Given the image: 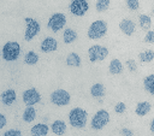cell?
<instances>
[{
  "label": "cell",
  "instance_id": "cell-28",
  "mask_svg": "<svg viewBox=\"0 0 154 136\" xmlns=\"http://www.w3.org/2000/svg\"><path fill=\"white\" fill-rule=\"evenodd\" d=\"M126 111V105L124 102H117L116 106H114V112L118 113V114H122Z\"/></svg>",
  "mask_w": 154,
  "mask_h": 136
},
{
  "label": "cell",
  "instance_id": "cell-2",
  "mask_svg": "<svg viewBox=\"0 0 154 136\" xmlns=\"http://www.w3.org/2000/svg\"><path fill=\"white\" fill-rule=\"evenodd\" d=\"M19 53H20V46L16 41L6 42L2 47V58L7 61H13L18 59Z\"/></svg>",
  "mask_w": 154,
  "mask_h": 136
},
{
  "label": "cell",
  "instance_id": "cell-35",
  "mask_svg": "<svg viewBox=\"0 0 154 136\" xmlns=\"http://www.w3.org/2000/svg\"><path fill=\"white\" fill-rule=\"evenodd\" d=\"M152 13H153V14H154V7H153V10H152Z\"/></svg>",
  "mask_w": 154,
  "mask_h": 136
},
{
  "label": "cell",
  "instance_id": "cell-11",
  "mask_svg": "<svg viewBox=\"0 0 154 136\" xmlns=\"http://www.w3.org/2000/svg\"><path fill=\"white\" fill-rule=\"evenodd\" d=\"M41 51L43 53H48V52H54L57 51L58 48V42L54 37H46L42 42H41V46H40Z\"/></svg>",
  "mask_w": 154,
  "mask_h": 136
},
{
  "label": "cell",
  "instance_id": "cell-6",
  "mask_svg": "<svg viewBox=\"0 0 154 136\" xmlns=\"http://www.w3.org/2000/svg\"><path fill=\"white\" fill-rule=\"evenodd\" d=\"M24 20H25V25H26L25 32H24V39H25L26 41H31V40L38 34V31H40V29H41L40 23H38L36 19L30 18V17H26Z\"/></svg>",
  "mask_w": 154,
  "mask_h": 136
},
{
  "label": "cell",
  "instance_id": "cell-13",
  "mask_svg": "<svg viewBox=\"0 0 154 136\" xmlns=\"http://www.w3.org/2000/svg\"><path fill=\"white\" fill-rule=\"evenodd\" d=\"M16 97H17V95H16V91L13 89H6L1 94V101L6 106H11L16 101Z\"/></svg>",
  "mask_w": 154,
  "mask_h": 136
},
{
  "label": "cell",
  "instance_id": "cell-32",
  "mask_svg": "<svg viewBox=\"0 0 154 136\" xmlns=\"http://www.w3.org/2000/svg\"><path fill=\"white\" fill-rule=\"evenodd\" d=\"M120 134H122L123 136H134V132H132L130 129H128V128H123V129L120 130Z\"/></svg>",
  "mask_w": 154,
  "mask_h": 136
},
{
  "label": "cell",
  "instance_id": "cell-29",
  "mask_svg": "<svg viewBox=\"0 0 154 136\" xmlns=\"http://www.w3.org/2000/svg\"><path fill=\"white\" fill-rule=\"evenodd\" d=\"M125 65H126V67L129 69V71H131V72L136 71V69H137V64H136L135 59H128L126 63H125Z\"/></svg>",
  "mask_w": 154,
  "mask_h": 136
},
{
  "label": "cell",
  "instance_id": "cell-33",
  "mask_svg": "<svg viewBox=\"0 0 154 136\" xmlns=\"http://www.w3.org/2000/svg\"><path fill=\"white\" fill-rule=\"evenodd\" d=\"M6 125V117L4 114H0V128H4Z\"/></svg>",
  "mask_w": 154,
  "mask_h": 136
},
{
  "label": "cell",
  "instance_id": "cell-14",
  "mask_svg": "<svg viewBox=\"0 0 154 136\" xmlns=\"http://www.w3.org/2000/svg\"><path fill=\"white\" fill-rule=\"evenodd\" d=\"M51 129H52V131H53L55 135L61 136V135H64L65 131H66V124H65L64 120L58 119V120H54V122H53V124L51 125Z\"/></svg>",
  "mask_w": 154,
  "mask_h": 136
},
{
  "label": "cell",
  "instance_id": "cell-10",
  "mask_svg": "<svg viewBox=\"0 0 154 136\" xmlns=\"http://www.w3.org/2000/svg\"><path fill=\"white\" fill-rule=\"evenodd\" d=\"M41 101V94L35 88H29L23 93V102L26 106H32Z\"/></svg>",
  "mask_w": 154,
  "mask_h": 136
},
{
  "label": "cell",
  "instance_id": "cell-19",
  "mask_svg": "<svg viewBox=\"0 0 154 136\" xmlns=\"http://www.w3.org/2000/svg\"><path fill=\"white\" fill-rule=\"evenodd\" d=\"M143 87H144V89L149 94L154 95V73L148 75V76L144 77V79H143Z\"/></svg>",
  "mask_w": 154,
  "mask_h": 136
},
{
  "label": "cell",
  "instance_id": "cell-31",
  "mask_svg": "<svg viewBox=\"0 0 154 136\" xmlns=\"http://www.w3.org/2000/svg\"><path fill=\"white\" fill-rule=\"evenodd\" d=\"M2 136H23V135H22V132H20L19 130H17V129H10V130H7L6 132H4Z\"/></svg>",
  "mask_w": 154,
  "mask_h": 136
},
{
  "label": "cell",
  "instance_id": "cell-24",
  "mask_svg": "<svg viewBox=\"0 0 154 136\" xmlns=\"http://www.w3.org/2000/svg\"><path fill=\"white\" fill-rule=\"evenodd\" d=\"M37 61H38V55L34 51H29L24 55V63L28 65H35Z\"/></svg>",
  "mask_w": 154,
  "mask_h": 136
},
{
  "label": "cell",
  "instance_id": "cell-17",
  "mask_svg": "<svg viewBox=\"0 0 154 136\" xmlns=\"http://www.w3.org/2000/svg\"><path fill=\"white\" fill-rule=\"evenodd\" d=\"M30 132H31L32 136H46L48 134V125H46L43 123L36 124L31 128Z\"/></svg>",
  "mask_w": 154,
  "mask_h": 136
},
{
  "label": "cell",
  "instance_id": "cell-4",
  "mask_svg": "<svg viewBox=\"0 0 154 136\" xmlns=\"http://www.w3.org/2000/svg\"><path fill=\"white\" fill-rule=\"evenodd\" d=\"M109 122V113L106 110H99L91 118V128L94 130H101Z\"/></svg>",
  "mask_w": 154,
  "mask_h": 136
},
{
  "label": "cell",
  "instance_id": "cell-9",
  "mask_svg": "<svg viewBox=\"0 0 154 136\" xmlns=\"http://www.w3.org/2000/svg\"><path fill=\"white\" fill-rule=\"evenodd\" d=\"M89 10V4L87 0H72L70 4V12L73 16L82 17Z\"/></svg>",
  "mask_w": 154,
  "mask_h": 136
},
{
  "label": "cell",
  "instance_id": "cell-27",
  "mask_svg": "<svg viewBox=\"0 0 154 136\" xmlns=\"http://www.w3.org/2000/svg\"><path fill=\"white\" fill-rule=\"evenodd\" d=\"M126 6L129 10L136 11L140 7V2H138V0H126Z\"/></svg>",
  "mask_w": 154,
  "mask_h": 136
},
{
  "label": "cell",
  "instance_id": "cell-30",
  "mask_svg": "<svg viewBox=\"0 0 154 136\" xmlns=\"http://www.w3.org/2000/svg\"><path fill=\"white\" fill-rule=\"evenodd\" d=\"M143 41L146 43H154V30H148Z\"/></svg>",
  "mask_w": 154,
  "mask_h": 136
},
{
  "label": "cell",
  "instance_id": "cell-22",
  "mask_svg": "<svg viewBox=\"0 0 154 136\" xmlns=\"http://www.w3.org/2000/svg\"><path fill=\"white\" fill-rule=\"evenodd\" d=\"M138 23L142 30H149L150 25H152V19L148 14H141L138 17Z\"/></svg>",
  "mask_w": 154,
  "mask_h": 136
},
{
  "label": "cell",
  "instance_id": "cell-20",
  "mask_svg": "<svg viewBox=\"0 0 154 136\" xmlns=\"http://www.w3.org/2000/svg\"><path fill=\"white\" fill-rule=\"evenodd\" d=\"M36 118V110L32 106H28L23 112V120L26 123H31Z\"/></svg>",
  "mask_w": 154,
  "mask_h": 136
},
{
  "label": "cell",
  "instance_id": "cell-15",
  "mask_svg": "<svg viewBox=\"0 0 154 136\" xmlns=\"http://www.w3.org/2000/svg\"><path fill=\"white\" fill-rule=\"evenodd\" d=\"M150 110H152V105L148 101H141L136 105L135 112L137 116H146L150 112Z\"/></svg>",
  "mask_w": 154,
  "mask_h": 136
},
{
  "label": "cell",
  "instance_id": "cell-5",
  "mask_svg": "<svg viewBox=\"0 0 154 136\" xmlns=\"http://www.w3.org/2000/svg\"><path fill=\"white\" fill-rule=\"evenodd\" d=\"M108 55V49L101 45H94L88 49V58L91 63L101 61Z\"/></svg>",
  "mask_w": 154,
  "mask_h": 136
},
{
  "label": "cell",
  "instance_id": "cell-26",
  "mask_svg": "<svg viewBox=\"0 0 154 136\" xmlns=\"http://www.w3.org/2000/svg\"><path fill=\"white\" fill-rule=\"evenodd\" d=\"M96 11L99 12H103L109 7V0H97L95 4Z\"/></svg>",
  "mask_w": 154,
  "mask_h": 136
},
{
  "label": "cell",
  "instance_id": "cell-21",
  "mask_svg": "<svg viewBox=\"0 0 154 136\" xmlns=\"http://www.w3.org/2000/svg\"><path fill=\"white\" fill-rule=\"evenodd\" d=\"M63 39L65 43H72L75 40H77V32L73 29L67 28L63 34Z\"/></svg>",
  "mask_w": 154,
  "mask_h": 136
},
{
  "label": "cell",
  "instance_id": "cell-16",
  "mask_svg": "<svg viewBox=\"0 0 154 136\" xmlns=\"http://www.w3.org/2000/svg\"><path fill=\"white\" fill-rule=\"evenodd\" d=\"M123 69H124V66H123V64H122V61L119 59H112L111 63H109V65H108V70H109V72L112 75H119V73H122L123 72Z\"/></svg>",
  "mask_w": 154,
  "mask_h": 136
},
{
  "label": "cell",
  "instance_id": "cell-8",
  "mask_svg": "<svg viewBox=\"0 0 154 136\" xmlns=\"http://www.w3.org/2000/svg\"><path fill=\"white\" fill-rule=\"evenodd\" d=\"M70 94L64 89H57L51 94V101L57 106H66L70 104Z\"/></svg>",
  "mask_w": 154,
  "mask_h": 136
},
{
  "label": "cell",
  "instance_id": "cell-12",
  "mask_svg": "<svg viewBox=\"0 0 154 136\" xmlns=\"http://www.w3.org/2000/svg\"><path fill=\"white\" fill-rule=\"evenodd\" d=\"M119 29L122 30L123 34L130 36V35H132V34L135 32V23H134V20H131V19H129V18H125V19L120 20V23H119Z\"/></svg>",
  "mask_w": 154,
  "mask_h": 136
},
{
  "label": "cell",
  "instance_id": "cell-23",
  "mask_svg": "<svg viewBox=\"0 0 154 136\" xmlns=\"http://www.w3.org/2000/svg\"><path fill=\"white\" fill-rule=\"evenodd\" d=\"M66 64L69 66H75V67H78L81 65V58L77 53H70L66 58Z\"/></svg>",
  "mask_w": 154,
  "mask_h": 136
},
{
  "label": "cell",
  "instance_id": "cell-7",
  "mask_svg": "<svg viewBox=\"0 0 154 136\" xmlns=\"http://www.w3.org/2000/svg\"><path fill=\"white\" fill-rule=\"evenodd\" d=\"M65 23H66V17H65V14L58 12V13H54V14L51 16V18L48 19L47 26H48L49 30L57 32V31H59V30H61V29L64 28Z\"/></svg>",
  "mask_w": 154,
  "mask_h": 136
},
{
  "label": "cell",
  "instance_id": "cell-34",
  "mask_svg": "<svg viewBox=\"0 0 154 136\" xmlns=\"http://www.w3.org/2000/svg\"><path fill=\"white\" fill-rule=\"evenodd\" d=\"M149 129H150V131L154 134V119H152V122H150V125H149Z\"/></svg>",
  "mask_w": 154,
  "mask_h": 136
},
{
  "label": "cell",
  "instance_id": "cell-18",
  "mask_svg": "<svg viewBox=\"0 0 154 136\" xmlns=\"http://www.w3.org/2000/svg\"><path fill=\"white\" fill-rule=\"evenodd\" d=\"M90 94L94 97H102L105 95V87L102 83H95L90 88Z\"/></svg>",
  "mask_w": 154,
  "mask_h": 136
},
{
  "label": "cell",
  "instance_id": "cell-1",
  "mask_svg": "<svg viewBox=\"0 0 154 136\" xmlns=\"http://www.w3.org/2000/svg\"><path fill=\"white\" fill-rule=\"evenodd\" d=\"M88 113L81 107H75L69 113V122L73 128H83L87 124Z\"/></svg>",
  "mask_w": 154,
  "mask_h": 136
},
{
  "label": "cell",
  "instance_id": "cell-25",
  "mask_svg": "<svg viewBox=\"0 0 154 136\" xmlns=\"http://www.w3.org/2000/svg\"><path fill=\"white\" fill-rule=\"evenodd\" d=\"M138 59H140V61H142V63H149V61H152V60L154 59V51L147 49V51H144V52H141V53L138 54Z\"/></svg>",
  "mask_w": 154,
  "mask_h": 136
},
{
  "label": "cell",
  "instance_id": "cell-3",
  "mask_svg": "<svg viewBox=\"0 0 154 136\" xmlns=\"http://www.w3.org/2000/svg\"><path fill=\"white\" fill-rule=\"evenodd\" d=\"M107 32V23L105 20H95L88 29V37L91 40L101 39Z\"/></svg>",
  "mask_w": 154,
  "mask_h": 136
}]
</instances>
